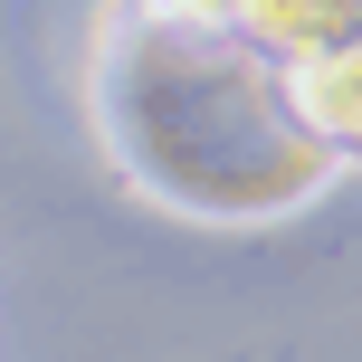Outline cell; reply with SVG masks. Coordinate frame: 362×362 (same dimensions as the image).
Masks as SVG:
<instances>
[{"label":"cell","instance_id":"1","mask_svg":"<svg viewBox=\"0 0 362 362\" xmlns=\"http://www.w3.org/2000/svg\"><path fill=\"white\" fill-rule=\"evenodd\" d=\"M276 95L286 115L315 134V144L362 153V38H325V48H296L276 67Z\"/></svg>","mask_w":362,"mask_h":362},{"label":"cell","instance_id":"2","mask_svg":"<svg viewBox=\"0 0 362 362\" xmlns=\"http://www.w3.org/2000/svg\"><path fill=\"white\" fill-rule=\"evenodd\" d=\"M153 19H191V29H229V0H153Z\"/></svg>","mask_w":362,"mask_h":362}]
</instances>
